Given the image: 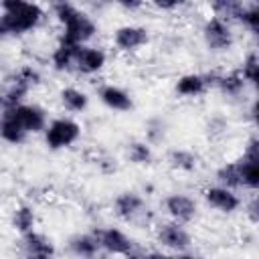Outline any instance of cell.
Instances as JSON below:
<instances>
[{
    "label": "cell",
    "mask_w": 259,
    "mask_h": 259,
    "mask_svg": "<svg viewBox=\"0 0 259 259\" xmlns=\"http://www.w3.org/2000/svg\"><path fill=\"white\" fill-rule=\"evenodd\" d=\"M79 49H81L79 45H71V42H65V40H59L57 49L51 55L53 69L55 71H73Z\"/></svg>",
    "instance_id": "17"
},
{
    "label": "cell",
    "mask_w": 259,
    "mask_h": 259,
    "mask_svg": "<svg viewBox=\"0 0 259 259\" xmlns=\"http://www.w3.org/2000/svg\"><path fill=\"white\" fill-rule=\"evenodd\" d=\"M2 16H0V34L2 36H20L30 30H34L42 18L45 10L34 2L24 0H4L0 4Z\"/></svg>",
    "instance_id": "1"
},
{
    "label": "cell",
    "mask_w": 259,
    "mask_h": 259,
    "mask_svg": "<svg viewBox=\"0 0 259 259\" xmlns=\"http://www.w3.org/2000/svg\"><path fill=\"white\" fill-rule=\"evenodd\" d=\"M105 61H107V55L105 51L97 49V47H87L83 45L77 53V61H75V71L81 73V75H93V73H99L103 67H105Z\"/></svg>",
    "instance_id": "13"
},
{
    "label": "cell",
    "mask_w": 259,
    "mask_h": 259,
    "mask_svg": "<svg viewBox=\"0 0 259 259\" xmlns=\"http://www.w3.org/2000/svg\"><path fill=\"white\" fill-rule=\"evenodd\" d=\"M241 22L253 32V36H255V40L259 45V4H249L245 8V12H243Z\"/></svg>",
    "instance_id": "30"
},
{
    "label": "cell",
    "mask_w": 259,
    "mask_h": 259,
    "mask_svg": "<svg viewBox=\"0 0 259 259\" xmlns=\"http://www.w3.org/2000/svg\"><path fill=\"white\" fill-rule=\"evenodd\" d=\"M81 138V125L71 117H57L45 130V144L49 150H63Z\"/></svg>",
    "instance_id": "3"
},
{
    "label": "cell",
    "mask_w": 259,
    "mask_h": 259,
    "mask_svg": "<svg viewBox=\"0 0 259 259\" xmlns=\"http://www.w3.org/2000/svg\"><path fill=\"white\" fill-rule=\"evenodd\" d=\"M249 113H251V119H253V123L259 127V97L253 101V105H251V111H249Z\"/></svg>",
    "instance_id": "35"
},
{
    "label": "cell",
    "mask_w": 259,
    "mask_h": 259,
    "mask_svg": "<svg viewBox=\"0 0 259 259\" xmlns=\"http://www.w3.org/2000/svg\"><path fill=\"white\" fill-rule=\"evenodd\" d=\"M55 251H57L55 243L38 231H30L26 235H20V239H18V257L20 259H53Z\"/></svg>",
    "instance_id": "4"
},
{
    "label": "cell",
    "mask_w": 259,
    "mask_h": 259,
    "mask_svg": "<svg viewBox=\"0 0 259 259\" xmlns=\"http://www.w3.org/2000/svg\"><path fill=\"white\" fill-rule=\"evenodd\" d=\"M10 79H14V81H18V83H22V85H26L28 89H32V87H36L38 83H40V73H38V69H34L32 65H22V67H18L14 73H12V77Z\"/></svg>",
    "instance_id": "29"
},
{
    "label": "cell",
    "mask_w": 259,
    "mask_h": 259,
    "mask_svg": "<svg viewBox=\"0 0 259 259\" xmlns=\"http://www.w3.org/2000/svg\"><path fill=\"white\" fill-rule=\"evenodd\" d=\"M164 210L168 212V217L176 223H190L194 217H196V200L188 194H180V192H174V194H168L164 198Z\"/></svg>",
    "instance_id": "10"
},
{
    "label": "cell",
    "mask_w": 259,
    "mask_h": 259,
    "mask_svg": "<svg viewBox=\"0 0 259 259\" xmlns=\"http://www.w3.org/2000/svg\"><path fill=\"white\" fill-rule=\"evenodd\" d=\"M99 99L105 107L113 109V111H130L134 107V101L130 97V93L117 85H103L99 87Z\"/></svg>",
    "instance_id": "16"
},
{
    "label": "cell",
    "mask_w": 259,
    "mask_h": 259,
    "mask_svg": "<svg viewBox=\"0 0 259 259\" xmlns=\"http://www.w3.org/2000/svg\"><path fill=\"white\" fill-rule=\"evenodd\" d=\"M59 97H61L63 107L67 111H71V113H79V111H83L89 105V97L81 89H77V87H63Z\"/></svg>",
    "instance_id": "22"
},
{
    "label": "cell",
    "mask_w": 259,
    "mask_h": 259,
    "mask_svg": "<svg viewBox=\"0 0 259 259\" xmlns=\"http://www.w3.org/2000/svg\"><path fill=\"white\" fill-rule=\"evenodd\" d=\"M257 4H259V2H257Z\"/></svg>",
    "instance_id": "40"
},
{
    "label": "cell",
    "mask_w": 259,
    "mask_h": 259,
    "mask_svg": "<svg viewBox=\"0 0 259 259\" xmlns=\"http://www.w3.org/2000/svg\"><path fill=\"white\" fill-rule=\"evenodd\" d=\"M6 111H10L28 134H40V132L45 134V130L49 125L47 111L36 103H22V105H18L14 109H6Z\"/></svg>",
    "instance_id": "9"
},
{
    "label": "cell",
    "mask_w": 259,
    "mask_h": 259,
    "mask_svg": "<svg viewBox=\"0 0 259 259\" xmlns=\"http://www.w3.org/2000/svg\"><path fill=\"white\" fill-rule=\"evenodd\" d=\"M121 6L127 8V10H136V8H142L144 4L142 2H121Z\"/></svg>",
    "instance_id": "38"
},
{
    "label": "cell",
    "mask_w": 259,
    "mask_h": 259,
    "mask_svg": "<svg viewBox=\"0 0 259 259\" xmlns=\"http://www.w3.org/2000/svg\"><path fill=\"white\" fill-rule=\"evenodd\" d=\"M206 77V83L208 87H217L223 95L227 97H239L245 89V79L241 75V71H233V73H227V75H217V73H210V75H204Z\"/></svg>",
    "instance_id": "15"
},
{
    "label": "cell",
    "mask_w": 259,
    "mask_h": 259,
    "mask_svg": "<svg viewBox=\"0 0 259 259\" xmlns=\"http://www.w3.org/2000/svg\"><path fill=\"white\" fill-rule=\"evenodd\" d=\"M28 87L14 81V79H8L6 85H4V91H2V111L6 109H14L18 105L24 103V97L28 95Z\"/></svg>",
    "instance_id": "21"
},
{
    "label": "cell",
    "mask_w": 259,
    "mask_h": 259,
    "mask_svg": "<svg viewBox=\"0 0 259 259\" xmlns=\"http://www.w3.org/2000/svg\"><path fill=\"white\" fill-rule=\"evenodd\" d=\"M67 249L73 257L77 259H95L97 253L101 251V245H99V239L93 233H77L69 239L67 243Z\"/></svg>",
    "instance_id": "14"
},
{
    "label": "cell",
    "mask_w": 259,
    "mask_h": 259,
    "mask_svg": "<svg viewBox=\"0 0 259 259\" xmlns=\"http://www.w3.org/2000/svg\"><path fill=\"white\" fill-rule=\"evenodd\" d=\"M174 89L182 97H198V95H202L208 89V83H206V77L204 75L188 73V75H182L176 81V87Z\"/></svg>",
    "instance_id": "18"
},
{
    "label": "cell",
    "mask_w": 259,
    "mask_h": 259,
    "mask_svg": "<svg viewBox=\"0 0 259 259\" xmlns=\"http://www.w3.org/2000/svg\"><path fill=\"white\" fill-rule=\"evenodd\" d=\"M202 38H204V45L214 51V53H225L233 47V30L229 26V22L217 18V16H210L204 26H202Z\"/></svg>",
    "instance_id": "5"
},
{
    "label": "cell",
    "mask_w": 259,
    "mask_h": 259,
    "mask_svg": "<svg viewBox=\"0 0 259 259\" xmlns=\"http://www.w3.org/2000/svg\"><path fill=\"white\" fill-rule=\"evenodd\" d=\"M127 160L132 164H138V166H144V164H150L152 162V148L148 142H130L127 144Z\"/></svg>",
    "instance_id": "28"
},
{
    "label": "cell",
    "mask_w": 259,
    "mask_h": 259,
    "mask_svg": "<svg viewBox=\"0 0 259 259\" xmlns=\"http://www.w3.org/2000/svg\"><path fill=\"white\" fill-rule=\"evenodd\" d=\"M245 8H247V4H243L239 0H217L210 4V10L214 12V16L225 22H233V20L241 22Z\"/></svg>",
    "instance_id": "20"
},
{
    "label": "cell",
    "mask_w": 259,
    "mask_h": 259,
    "mask_svg": "<svg viewBox=\"0 0 259 259\" xmlns=\"http://www.w3.org/2000/svg\"><path fill=\"white\" fill-rule=\"evenodd\" d=\"M206 127H208V136H217V134H223L227 130V121L223 117H212Z\"/></svg>",
    "instance_id": "34"
},
{
    "label": "cell",
    "mask_w": 259,
    "mask_h": 259,
    "mask_svg": "<svg viewBox=\"0 0 259 259\" xmlns=\"http://www.w3.org/2000/svg\"><path fill=\"white\" fill-rule=\"evenodd\" d=\"M148 40H150L148 30L144 26H138V24H123V26L115 28V32H113V45L123 53L138 51Z\"/></svg>",
    "instance_id": "11"
},
{
    "label": "cell",
    "mask_w": 259,
    "mask_h": 259,
    "mask_svg": "<svg viewBox=\"0 0 259 259\" xmlns=\"http://www.w3.org/2000/svg\"><path fill=\"white\" fill-rule=\"evenodd\" d=\"M146 134H148V144L150 142H160L164 138V123L162 119H150L146 125Z\"/></svg>",
    "instance_id": "31"
},
{
    "label": "cell",
    "mask_w": 259,
    "mask_h": 259,
    "mask_svg": "<svg viewBox=\"0 0 259 259\" xmlns=\"http://www.w3.org/2000/svg\"><path fill=\"white\" fill-rule=\"evenodd\" d=\"M34 223H36V214H34L32 206L20 204L12 210V227H14L16 233L26 235V233L34 231Z\"/></svg>",
    "instance_id": "23"
},
{
    "label": "cell",
    "mask_w": 259,
    "mask_h": 259,
    "mask_svg": "<svg viewBox=\"0 0 259 259\" xmlns=\"http://www.w3.org/2000/svg\"><path fill=\"white\" fill-rule=\"evenodd\" d=\"M101 251L109 253V255H130L134 251V241L132 237H127L121 229L117 227H105V229H97L95 231Z\"/></svg>",
    "instance_id": "8"
},
{
    "label": "cell",
    "mask_w": 259,
    "mask_h": 259,
    "mask_svg": "<svg viewBox=\"0 0 259 259\" xmlns=\"http://www.w3.org/2000/svg\"><path fill=\"white\" fill-rule=\"evenodd\" d=\"M204 200L210 208H214L219 212H225V214H231L241 206V198L231 188H225V186H219V184L204 190Z\"/></svg>",
    "instance_id": "12"
},
{
    "label": "cell",
    "mask_w": 259,
    "mask_h": 259,
    "mask_svg": "<svg viewBox=\"0 0 259 259\" xmlns=\"http://www.w3.org/2000/svg\"><path fill=\"white\" fill-rule=\"evenodd\" d=\"M214 178L219 182V186H225V188H243L241 186V174H239V168H237V162H227L223 166L217 168L214 172Z\"/></svg>",
    "instance_id": "24"
},
{
    "label": "cell",
    "mask_w": 259,
    "mask_h": 259,
    "mask_svg": "<svg viewBox=\"0 0 259 259\" xmlns=\"http://www.w3.org/2000/svg\"><path fill=\"white\" fill-rule=\"evenodd\" d=\"M241 75H243L245 83L253 85V89L259 93V55L249 53V55L243 59V65H241Z\"/></svg>",
    "instance_id": "27"
},
{
    "label": "cell",
    "mask_w": 259,
    "mask_h": 259,
    "mask_svg": "<svg viewBox=\"0 0 259 259\" xmlns=\"http://www.w3.org/2000/svg\"><path fill=\"white\" fill-rule=\"evenodd\" d=\"M174 259H200V257H196V255H192V253H186V251H182V253L174 255Z\"/></svg>",
    "instance_id": "39"
},
{
    "label": "cell",
    "mask_w": 259,
    "mask_h": 259,
    "mask_svg": "<svg viewBox=\"0 0 259 259\" xmlns=\"http://www.w3.org/2000/svg\"><path fill=\"white\" fill-rule=\"evenodd\" d=\"M241 158H245V160H249V162H253V164L259 166V138H251L247 142L245 152H243Z\"/></svg>",
    "instance_id": "32"
},
{
    "label": "cell",
    "mask_w": 259,
    "mask_h": 259,
    "mask_svg": "<svg viewBox=\"0 0 259 259\" xmlns=\"http://www.w3.org/2000/svg\"><path fill=\"white\" fill-rule=\"evenodd\" d=\"M113 212H115V217H119L125 223H136V221H140V219L146 217L148 202L144 200L142 194L127 190V192H121V194L115 196V200H113Z\"/></svg>",
    "instance_id": "6"
},
{
    "label": "cell",
    "mask_w": 259,
    "mask_h": 259,
    "mask_svg": "<svg viewBox=\"0 0 259 259\" xmlns=\"http://www.w3.org/2000/svg\"><path fill=\"white\" fill-rule=\"evenodd\" d=\"M53 14L63 26V32H61L59 40L83 47L97 32L95 20L71 2H55L53 4Z\"/></svg>",
    "instance_id": "2"
},
{
    "label": "cell",
    "mask_w": 259,
    "mask_h": 259,
    "mask_svg": "<svg viewBox=\"0 0 259 259\" xmlns=\"http://www.w3.org/2000/svg\"><path fill=\"white\" fill-rule=\"evenodd\" d=\"M154 6L160 8V10H172V8H178L180 2H156Z\"/></svg>",
    "instance_id": "37"
},
{
    "label": "cell",
    "mask_w": 259,
    "mask_h": 259,
    "mask_svg": "<svg viewBox=\"0 0 259 259\" xmlns=\"http://www.w3.org/2000/svg\"><path fill=\"white\" fill-rule=\"evenodd\" d=\"M156 239H158V243H160L162 247L172 249V251H176V253H182V251H186V249L192 245L190 233L184 229L182 223H176V221H168V223L158 225Z\"/></svg>",
    "instance_id": "7"
},
{
    "label": "cell",
    "mask_w": 259,
    "mask_h": 259,
    "mask_svg": "<svg viewBox=\"0 0 259 259\" xmlns=\"http://www.w3.org/2000/svg\"><path fill=\"white\" fill-rule=\"evenodd\" d=\"M168 164H170L174 170L192 172V170H196L198 158H196L190 150H170V152H168Z\"/></svg>",
    "instance_id": "25"
},
{
    "label": "cell",
    "mask_w": 259,
    "mask_h": 259,
    "mask_svg": "<svg viewBox=\"0 0 259 259\" xmlns=\"http://www.w3.org/2000/svg\"><path fill=\"white\" fill-rule=\"evenodd\" d=\"M245 214L251 223L259 225V194H253L245 204Z\"/></svg>",
    "instance_id": "33"
},
{
    "label": "cell",
    "mask_w": 259,
    "mask_h": 259,
    "mask_svg": "<svg viewBox=\"0 0 259 259\" xmlns=\"http://www.w3.org/2000/svg\"><path fill=\"white\" fill-rule=\"evenodd\" d=\"M144 259H174L168 253H160V251H152V253H144Z\"/></svg>",
    "instance_id": "36"
},
{
    "label": "cell",
    "mask_w": 259,
    "mask_h": 259,
    "mask_svg": "<svg viewBox=\"0 0 259 259\" xmlns=\"http://www.w3.org/2000/svg\"><path fill=\"white\" fill-rule=\"evenodd\" d=\"M235 162H237V168L241 174V186L251 188V190H259V166L245 160V158H239Z\"/></svg>",
    "instance_id": "26"
},
{
    "label": "cell",
    "mask_w": 259,
    "mask_h": 259,
    "mask_svg": "<svg viewBox=\"0 0 259 259\" xmlns=\"http://www.w3.org/2000/svg\"><path fill=\"white\" fill-rule=\"evenodd\" d=\"M0 134H2V140L8 142V144H22L28 136V132L18 123V119L10 113V111H2V121H0Z\"/></svg>",
    "instance_id": "19"
}]
</instances>
